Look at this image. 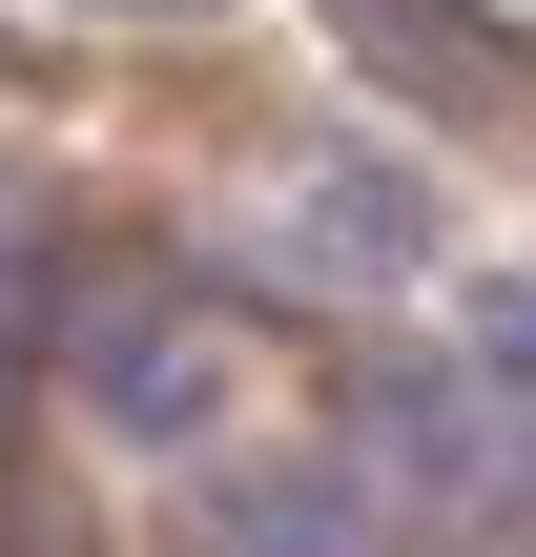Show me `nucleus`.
I'll return each instance as SVG.
<instances>
[{
    "label": "nucleus",
    "mask_w": 536,
    "mask_h": 557,
    "mask_svg": "<svg viewBox=\"0 0 536 557\" xmlns=\"http://www.w3.org/2000/svg\"><path fill=\"white\" fill-rule=\"evenodd\" d=\"M372 455H392V475H434V517H516V496H536V475H516V434H496V413H475L454 372L372 393Z\"/></svg>",
    "instance_id": "f257e3e1"
},
{
    "label": "nucleus",
    "mask_w": 536,
    "mask_h": 557,
    "mask_svg": "<svg viewBox=\"0 0 536 557\" xmlns=\"http://www.w3.org/2000/svg\"><path fill=\"white\" fill-rule=\"evenodd\" d=\"M227 557H413V537H392V496H372L351 455H289V475L227 496Z\"/></svg>",
    "instance_id": "f03ea898"
},
{
    "label": "nucleus",
    "mask_w": 536,
    "mask_h": 557,
    "mask_svg": "<svg viewBox=\"0 0 536 557\" xmlns=\"http://www.w3.org/2000/svg\"><path fill=\"white\" fill-rule=\"evenodd\" d=\"M310 269H413V207H392L372 165H331V186H310Z\"/></svg>",
    "instance_id": "7ed1b4c3"
},
{
    "label": "nucleus",
    "mask_w": 536,
    "mask_h": 557,
    "mask_svg": "<svg viewBox=\"0 0 536 557\" xmlns=\"http://www.w3.org/2000/svg\"><path fill=\"white\" fill-rule=\"evenodd\" d=\"M207 413V351L186 331H124V434H186Z\"/></svg>",
    "instance_id": "20e7f679"
},
{
    "label": "nucleus",
    "mask_w": 536,
    "mask_h": 557,
    "mask_svg": "<svg viewBox=\"0 0 536 557\" xmlns=\"http://www.w3.org/2000/svg\"><path fill=\"white\" fill-rule=\"evenodd\" d=\"M496 372H536V289H496Z\"/></svg>",
    "instance_id": "39448f33"
}]
</instances>
